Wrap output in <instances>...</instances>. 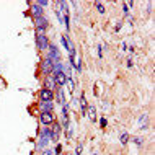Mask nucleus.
<instances>
[{"label":"nucleus","instance_id":"f257e3e1","mask_svg":"<svg viewBox=\"0 0 155 155\" xmlns=\"http://www.w3.org/2000/svg\"><path fill=\"white\" fill-rule=\"evenodd\" d=\"M46 57H48V59L51 61L54 65L59 64V62H61V51H59V48H57V44L49 43L48 51H46Z\"/></svg>","mask_w":155,"mask_h":155},{"label":"nucleus","instance_id":"f03ea898","mask_svg":"<svg viewBox=\"0 0 155 155\" xmlns=\"http://www.w3.org/2000/svg\"><path fill=\"white\" fill-rule=\"evenodd\" d=\"M51 142V132H49V127H43V132L39 134L36 142V149L38 150H44L48 147V144Z\"/></svg>","mask_w":155,"mask_h":155},{"label":"nucleus","instance_id":"7ed1b4c3","mask_svg":"<svg viewBox=\"0 0 155 155\" xmlns=\"http://www.w3.org/2000/svg\"><path fill=\"white\" fill-rule=\"evenodd\" d=\"M33 21H35V31H36V35H46V31H48V28H49L48 18H46V16H41V18L33 20Z\"/></svg>","mask_w":155,"mask_h":155},{"label":"nucleus","instance_id":"20e7f679","mask_svg":"<svg viewBox=\"0 0 155 155\" xmlns=\"http://www.w3.org/2000/svg\"><path fill=\"white\" fill-rule=\"evenodd\" d=\"M35 39H36V49L39 52H46L48 51V46H49V38L46 36V35H36L35 36Z\"/></svg>","mask_w":155,"mask_h":155},{"label":"nucleus","instance_id":"39448f33","mask_svg":"<svg viewBox=\"0 0 155 155\" xmlns=\"http://www.w3.org/2000/svg\"><path fill=\"white\" fill-rule=\"evenodd\" d=\"M51 126H52V127H49V132H51V142L59 144V136L62 132V126H61L59 121H54Z\"/></svg>","mask_w":155,"mask_h":155},{"label":"nucleus","instance_id":"423d86ee","mask_svg":"<svg viewBox=\"0 0 155 155\" xmlns=\"http://www.w3.org/2000/svg\"><path fill=\"white\" fill-rule=\"evenodd\" d=\"M39 67H41V74H43L44 77H48V75H52V72H54V64L48 59V57H44V59L41 61Z\"/></svg>","mask_w":155,"mask_h":155},{"label":"nucleus","instance_id":"0eeeda50","mask_svg":"<svg viewBox=\"0 0 155 155\" xmlns=\"http://www.w3.org/2000/svg\"><path fill=\"white\" fill-rule=\"evenodd\" d=\"M54 121H57V118H56L54 113H44V111L39 113V123L43 126H51Z\"/></svg>","mask_w":155,"mask_h":155},{"label":"nucleus","instance_id":"6e6552de","mask_svg":"<svg viewBox=\"0 0 155 155\" xmlns=\"http://www.w3.org/2000/svg\"><path fill=\"white\" fill-rule=\"evenodd\" d=\"M28 5H30V13L33 16V20L44 16V8H41L39 5H38V2H31V3H28Z\"/></svg>","mask_w":155,"mask_h":155},{"label":"nucleus","instance_id":"1a4fd4ad","mask_svg":"<svg viewBox=\"0 0 155 155\" xmlns=\"http://www.w3.org/2000/svg\"><path fill=\"white\" fill-rule=\"evenodd\" d=\"M52 78H54V83H56V87H64L65 82H67V77L65 74L62 72V70H56V72H52Z\"/></svg>","mask_w":155,"mask_h":155},{"label":"nucleus","instance_id":"9d476101","mask_svg":"<svg viewBox=\"0 0 155 155\" xmlns=\"http://www.w3.org/2000/svg\"><path fill=\"white\" fill-rule=\"evenodd\" d=\"M38 96H39V101H54V91L48 88H41Z\"/></svg>","mask_w":155,"mask_h":155},{"label":"nucleus","instance_id":"9b49d317","mask_svg":"<svg viewBox=\"0 0 155 155\" xmlns=\"http://www.w3.org/2000/svg\"><path fill=\"white\" fill-rule=\"evenodd\" d=\"M54 98H56V103H59L61 106H62V104H65L67 100H65V95H64V88L57 87V88L54 90Z\"/></svg>","mask_w":155,"mask_h":155},{"label":"nucleus","instance_id":"f8f14e48","mask_svg":"<svg viewBox=\"0 0 155 155\" xmlns=\"http://www.w3.org/2000/svg\"><path fill=\"white\" fill-rule=\"evenodd\" d=\"M43 88H48V90H51V91H54V90L57 88L56 83H54L52 75H48V77H44V78H43Z\"/></svg>","mask_w":155,"mask_h":155},{"label":"nucleus","instance_id":"ddd939ff","mask_svg":"<svg viewBox=\"0 0 155 155\" xmlns=\"http://www.w3.org/2000/svg\"><path fill=\"white\" fill-rule=\"evenodd\" d=\"M78 101H80V114H82V118H85L87 116V108H88V101H87V96H85L83 91H82L80 98H78Z\"/></svg>","mask_w":155,"mask_h":155},{"label":"nucleus","instance_id":"4468645a","mask_svg":"<svg viewBox=\"0 0 155 155\" xmlns=\"http://www.w3.org/2000/svg\"><path fill=\"white\" fill-rule=\"evenodd\" d=\"M39 108L44 113H54V101H39Z\"/></svg>","mask_w":155,"mask_h":155},{"label":"nucleus","instance_id":"2eb2a0df","mask_svg":"<svg viewBox=\"0 0 155 155\" xmlns=\"http://www.w3.org/2000/svg\"><path fill=\"white\" fill-rule=\"evenodd\" d=\"M87 116L90 118L91 123L96 121V108H95V104H88V108H87Z\"/></svg>","mask_w":155,"mask_h":155},{"label":"nucleus","instance_id":"dca6fc26","mask_svg":"<svg viewBox=\"0 0 155 155\" xmlns=\"http://www.w3.org/2000/svg\"><path fill=\"white\" fill-rule=\"evenodd\" d=\"M62 72L65 74L67 78H72V65L69 62H62Z\"/></svg>","mask_w":155,"mask_h":155},{"label":"nucleus","instance_id":"f3484780","mask_svg":"<svg viewBox=\"0 0 155 155\" xmlns=\"http://www.w3.org/2000/svg\"><path fill=\"white\" fill-rule=\"evenodd\" d=\"M139 124H140V129H147V126H149V114L147 113H144V114L140 116V119H139Z\"/></svg>","mask_w":155,"mask_h":155},{"label":"nucleus","instance_id":"a211bd4d","mask_svg":"<svg viewBox=\"0 0 155 155\" xmlns=\"http://www.w3.org/2000/svg\"><path fill=\"white\" fill-rule=\"evenodd\" d=\"M61 43H62V46H64L67 51H69V49L72 48V43H70V39H69V38H67L65 35H62V36H61Z\"/></svg>","mask_w":155,"mask_h":155},{"label":"nucleus","instance_id":"6ab92c4d","mask_svg":"<svg viewBox=\"0 0 155 155\" xmlns=\"http://www.w3.org/2000/svg\"><path fill=\"white\" fill-rule=\"evenodd\" d=\"M69 116H70V106L69 104H62V119H69Z\"/></svg>","mask_w":155,"mask_h":155},{"label":"nucleus","instance_id":"aec40b11","mask_svg":"<svg viewBox=\"0 0 155 155\" xmlns=\"http://www.w3.org/2000/svg\"><path fill=\"white\" fill-rule=\"evenodd\" d=\"M72 67H75V70H77L78 74H82V69H83V67H82V59H80V57H78V59L75 57V61H74Z\"/></svg>","mask_w":155,"mask_h":155},{"label":"nucleus","instance_id":"412c9836","mask_svg":"<svg viewBox=\"0 0 155 155\" xmlns=\"http://www.w3.org/2000/svg\"><path fill=\"white\" fill-rule=\"evenodd\" d=\"M129 139H131V136H129L127 132H123V134L119 136V140H121V144H123V145H126V144H127V142H129Z\"/></svg>","mask_w":155,"mask_h":155},{"label":"nucleus","instance_id":"4be33fe9","mask_svg":"<svg viewBox=\"0 0 155 155\" xmlns=\"http://www.w3.org/2000/svg\"><path fill=\"white\" fill-rule=\"evenodd\" d=\"M65 85L69 87V91L72 93V91H74V88H75V80H74V78H67Z\"/></svg>","mask_w":155,"mask_h":155},{"label":"nucleus","instance_id":"5701e85b","mask_svg":"<svg viewBox=\"0 0 155 155\" xmlns=\"http://www.w3.org/2000/svg\"><path fill=\"white\" fill-rule=\"evenodd\" d=\"M95 8H96V12H98V13H101V15L106 12V10H104V5H103L101 2H95Z\"/></svg>","mask_w":155,"mask_h":155},{"label":"nucleus","instance_id":"b1692460","mask_svg":"<svg viewBox=\"0 0 155 155\" xmlns=\"http://www.w3.org/2000/svg\"><path fill=\"white\" fill-rule=\"evenodd\" d=\"M64 25H65V30L69 31L70 30V15H65L64 16Z\"/></svg>","mask_w":155,"mask_h":155},{"label":"nucleus","instance_id":"393cba45","mask_svg":"<svg viewBox=\"0 0 155 155\" xmlns=\"http://www.w3.org/2000/svg\"><path fill=\"white\" fill-rule=\"evenodd\" d=\"M52 153H54V155H59V153H62V144H56V149L52 150Z\"/></svg>","mask_w":155,"mask_h":155},{"label":"nucleus","instance_id":"a878e982","mask_svg":"<svg viewBox=\"0 0 155 155\" xmlns=\"http://www.w3.org/2000/svg\"><path fill=\"white\" fill-rule=\"evenodd\" d=\"M82 150H83V145H82V144H77V147H75L74 155H82Z\"/></svg>","mask_w":155,"mask_h":155},{"label":"nucleus","instance_id":"bb28decb","mask_svg":"<svg viewBox=\"0 0 155 155\" xmlns=\"http://www.w3.org/2000/svg\"><path fill=\"white\" fill-rule=\"evenodd\" d=\"M134 142H136L139 147H142V145H144V139H142V137H134Z\"/></svg>","mask_w":155,"mask_h":155},{"label":"nucleus","instance_id":"cd10ccee","mask_svg":"<svg viewBox=\"0 0 155 155\" xmlns=\"http://www.w3.org/2000/svg\"><path fill=\"white\" fill-rule=\"evenodd\" d=\"M39 155H54L52 153V150L51 149H44V150H41V153Z\"/></svg>","mask_w":155,"mask_h":155},{"label":"nucleus","instance_id":"c85d7f7f","mask_svg":"<svg viewBox=\"0 0 155 155\" xmlns=\"http://www.w3.org/2000/svg\"><path fill=\"white\" fill-rule=\"evenodd\" d=\"M38 5H39L41 8H44V7L49 5V2H48V0H41V2H38Z\"/></svg>","mask_w":155,"mask_h":155},{"label":"nucleus","instance_id":"c756f323","mask_svg":"<svg viewBox=\"0 0 155 155\" xmlns=\"http://www.w3.org/2000/svg\"><path fill=\"white\" fill-rule=\"evenodd\" d=\"M103 49H104V46H98V57L100 59L103 57Z\"/></svg>","mask_w":155,"mask_h":155},{"label":"nucleus","instance_id":"7c9ffc66","mask_svg":"<svg viewBox=\"0 0 155 155\" xmlns=\"http://www.w3.org/2000/svg\"><path fill=\"white\" fill-rule=\"evenodd\" d=\"M106 124H108L106 118H101V119H100V126H101V127H106Z\"/></svg>","mask_w":155,"mask_h":155},{"label":"nucleus","instance_id":"2f4dec72","mask_svg":"<svg viewBox=\"0 0 155 155\" xmlns=\"http://www.w3.org/2000/svg\"><path fill=\"white\" fill-rule=\"evenodd\" d=\"M123 12H124V15H129V12H131V10H129V7L126 5V3H123Z\"/></svg>","mask_w":155,"mask_h":155},{"label":"nucleus","instance_id":"473e14b6","mask_svg":"<svg viewBox=\"0 0 155 155\" xmlns=\"http://www.w3.org/2000/svg\"><path fill=\"white\" fill-rule=\"evenodd\" d=\"M121 28H123V21H118V25H116V26H114V31L118 33V31L121 30Z\"/></svg>","mask_w":155,"mask_h":155},{"label":"nucleus","instance_id":"72a5a7b5","mask_svg":"<svg viewBox=\"0 0 155 155\" xmlns=\"http://www.w3.org/2000/svg\"><path fill=\"white\" fill-rule=\"evenodd\" d=\"M127 67H132V59H127Z\"/></svg>","mask_w":155,"mask_h":155},{"label":"nucleus","instance_id":"f704fd0d","mask_svg":"<svg viewBox=\"0 0 155 155\" xmlns=\"http://www.w3.org/2000/svg\"><path fill=\"white\" fill-rule=\"evenodd\" d=\"M65 155H74V153H70V152H69V153H65Z\"/></svg>","mask_w":155,"mask_h":155},{"label":"nucleus","instance_id":"c9c22d12","mask_svg":"<svg viewBox=\"0 0 155 155\" xmlns=\"http://www.w3.org/2000/svg\"><path fill=\"white\" fill-rule=\"evenodd\" d=\"M59 155H65V153H64V152H62V153H59Z\"/></svg>","mask_w":155,"mask_h":155}]
</instances>
